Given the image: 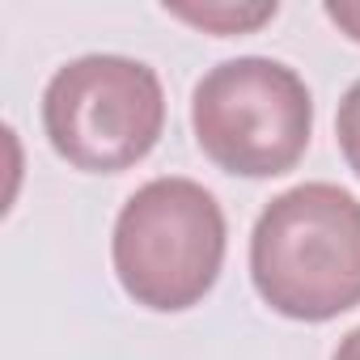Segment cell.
Listing matches in <instances>:
<instances>
[{
	"instance_id": "6da1fadb",
	"label": "cell",
	"mask_w": 360,
	"mask_h": 360,
	"mask_svg": "<svg viewBox=\"0 0 360 360\" xmlns=\"http://www.w3.org/2000/svg\"><path fill=\"white\" fill-rule=\"evenodd\" d=\"M259 297L297 322H326L360 305V200L335 183L276 195L250 233Z\"/></svg>"
},
{
	"instance_id": "7a4b0ae2",
	"label": "cell",
	"mask_w": 360,
	"mask_h": 360,
	"mask_svg": "<svg viewBox=\"0 0 360 360\" xmlns=\"http://www.w3.org/2000/svg\"><path fill=\"white\" fill-rule=\"evenodd\" d=\"M225 263V212L195 178H153L115 221V276L144 309H191Z\"/></svg>"
},
{
	"instance_id": "3957f363",
	"label": "cell",
	"mask_w": 360,
	"mask_h": 360,
	"mask_svg": "<svg viewBox=\"0 0 360 360\" xmlns=\"http://www.w3.org/2000/svg\"><path fill=\"white\" fill-rule=\"evenodd\" d=\"M191 127L200 148L242 178L288 174L314 127V102L305 81L263 56H242L217 64L191 98Z\"/></svg>"
},
{
	"instance_id": "277c9868",
	"label": "cell",
	"mask_w": 360,
	"mask_h": 360,
	"mask_svg": "<svg viewBox=\"0 0 360 360\" xmlns=\"http://www.w3.org/2000/svg\"><path fill=\"white\" fill-rule=\"evenodd\" d=\"M51 148L89 174H119L153 153L165 127L161 77L127 56H81L43 94Z\"/></svg>"
},
{
	"instance_id": "5b68a950",
	"label": "cell",
	"mask_w": 360,
	"mask_h": 360,
	"mask_svg": "<svg viewBox=\"0 0 360 360\" xmlns=\"http://www.w3.org/2000/svg\"><path fill=\"white\" fill-rule=\"evenodd\" d=\"M174 18H183L191 26H204V30H217V34H242V30H255L263 22L276 18V5H204V9H183V5H174L165 9Z\"/></svg>"
},
{
	"instance_id": "8992f818",
	"label": "cell",
	"mask_w": 360,
	"mask_h": 360,
	"mask_svg": "<svg viewBox=\"0 0 360 360\" xmlns=\"http://www.w3.org/2000/svg\"><path fill=\"white\" fill-rule=\"evenodd\" d=\"M335 131H339V148H343L347 165L360 174V81L343 94V102H339V119H335Z\"/></svg>"
},
{
	"instance_id": "52a82bcc",
	"label": "cell",
	"mask_w": 360,
	"mask_h": 360,
	"mask_svg": "<svg viewBox=\"0 0 360 360\" xmlns=\"http://www.w3.org/2000/svg\"><path fill=\"white\" fill-rule=\"evenodd\" d=\"M326 18H330L347 39L360 43V0H326Z\"/></svg>"
},
{
	"instance_id": "ba28073f",
	"label": "cell",
	"mask_w": 360,
	"mask_h": 360,
	"mask_svg": "<svg viewBox=\"0 0 360 360\" xmlns=\"http://www.w3.org/2000/svg\"><path fill=\"white\" fill-rule=\"evenodd\" d=\"M335 360H360V326L339 343V352H335Z\"/></svg>"
}]
</instances>
